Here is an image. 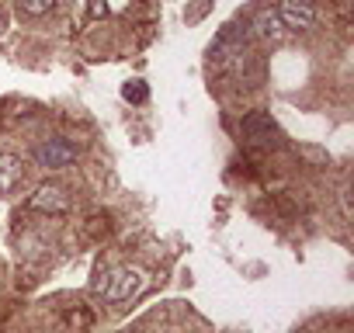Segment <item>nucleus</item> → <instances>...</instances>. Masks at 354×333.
I'll use <instances>...</instances> for the list:
<instances>
[{"mask_svg": "<svg viewBox=\"0 0 354 333\" xmlns=\"http://www.w3.org/2000/svg\"><path fill=\"white\" fill-rule=\"evenodd\" d=\"M149 285V274L136 264H111L104 271H97V278L91 281L94 295H101L104 302H132L136 295H142Z\"/></svg>", "mask_w": 354, "mask_h": 333, "instance_id": "obj_1", "label": "nucleus"}, {"mask_svg": "<svg viewBox=\"0 0 354 333\" xmlns=\"http://www.w3.org/2000/svg\"><path fill=\"white\" fill-rule=\"evenodd\" d=\"M274 15H278L285 32H309L316 25V8L309 0H278Z\"/></svg>", "mask_w": 354, "mask_h": 333, "instance_id": "obj_2", "label": "nucleus"}, {"mask_svg": "<svg viewBox=\"0 0 354 333\" xmlns=\"http://www.w3.org/2000/svg\"><path fill=\"white\" fill-rule=\"evenodd\" d=\"M77 160V146L70 139H46L35 146V163L46 166V171H59V166Z\"/></svg>", "mask_w": 354, "mask_h": 333, "instance_id": "obj_3", "label": "nucleus"}, {"mask_svg": "<svg viewBox=\"0 0 354 333\" xmlns=\"http://www.w3.org/2000/svg\"><path fill=\"white\" fill-rule=\"evenodd\" d=\"M28 209L32 212H46V216H59V212L70 209V195L59 184H39L35 195L28 198Z\"/></svg>", "mask_w": 354, "mask_h": 333, "instance_id": "obj_4", "label": "nucleus"}, {"mask_svg": "<svg viewBox=\"0 0 354 333\" xmlns=\"http://www.w3.org/2000/svg\"><path fill=\"white\" fill-rule=\"evenodd\" d=\"M240 132H243L247 142H254V146H271V142L278 139V125H274V118H271L268 111H250V115L243 118Z\"/></svg>", "mask_w": 354, "mask_h": 333, "instance_id": "obj_5", "label": "nucleus"}, {"mask_svg": "<svg viewBox=\"0 0 354 333\" xmlns=\"http://www.w3.org/2000/svg\"><path fill=\"white\" fill-rule=\"evenodd\" d=\"M21 181H25V163H21V156L0 149V195H15Z\"/></svg>", "mask_w": 354, "mask_h": 333, "instance_id": "obj_6", "label": "nucleus"}, {"mask_svg": "<svg viewBox=\"0 0 354 333\" xmlns=\"http://www.w3.org/2000/svg\"><path fill=\"white\" fill-rule=\"evenodd\" d=\"M254 28H257V35H261V39H281V35H285V28H281V21H278V15H274L271 8L257 15Z\"/></svg>", "mask_w": 354, "mask_h": 333, "instance_id": "obj_7", "label": "nucleus"}, {"mask_svg": "<svg viewBox=\"0 0 354 333\" xmlns=\"http://www.w3.org/2000/svg\"><path fill=\"white\" fill-rule=\"evenodd\" d=\"M18 8L25 15H32V18H42V15H49L56 8V0H18Z\"/></svg>", "mask_w": 354, "mask_h": 333, "instance_id": "obj_8", "label": "nucleus"}, {"mask_svg": "<svg viewBox=\"0 0 354 333\" xmlns=\"http://www.w3.org/2000/svg\"><path fill=\"white\" fill-rule=\"evenodd\" d=\"M122 97H125V101H136V104H142V101L149 97V91H146V84H142V80H129V84L122 87Z\"/></svg>", "mask_w": 354, "mask_h": 333, "instance_id": "obj_9", "label": "nucleus"}, {"mask_svg": "<svg viewBox=\"0 0 354 333\" xmlns=\"http://www.w3.org/2000/svg\"><path fill=\"white\" fill-rule=\"evenodd\" d=\"M0 28H4V18H0Z\"/></svg>", "mask_w": 354, "mask_h": 333, "instance_id": "obj_10", "label": "nucleus"}]
</instances>
